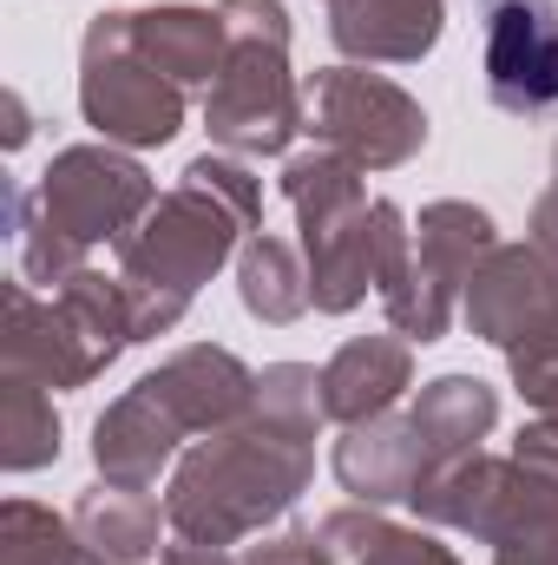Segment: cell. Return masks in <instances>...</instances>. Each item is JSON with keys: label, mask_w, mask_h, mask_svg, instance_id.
<instances>
[{"label": "cell", "mask_w": 558, "mask_h": 565, "mask_svg": "<svg viewBox=\"0 0 558 565\" xmlns=\"http://www.w3.org/2000/svg\"><path fill=\"white\" fill-rule=\"evenodd\" d=\"M302 99H309L302 132L315 145H329V151H342V158H355L362 171H401L427 145V106L408 86H395V79H382L355 60L322 66L302 86Z\"/></svg>", "instance_id": "8992f818"}, {"label": "cell", "mask_w": 558, "mask_h": 565, "mask_svg": "<svg viewBox=\"0 0 558 565\" xmlns=\"http://www.w3.org/2000/svg\"><path fill=\"white\" fill-rule=\"evenodd\" d=\"M486 99L513 119L558 113V0H486L480 7Z\"/></svg>", "instance_id": "9c48e42d"}, {"label": "cell", "mask_w": 558, "mask_h": 565, "mask_svg": "<svg viewBox=\"0 0 558 565\" xmlns=\"http://www.w3.org/2000/svg\"><path fill=\"white\" fill-rule=\"evenodd\" d=\"M60 460V408L40 382L0 375V467L7 473H40Z\"/></svg>", "instance_id": "7402d4cb"}, {"label": "cell", "mask_w": 558, "mask_h": 565, "mask_svg": "<svg viewBox=\"0 0 558 565\" xmlns=\"http://www.w3.org/2000/svg\"><path fill=\"white\" fill-rule=\"evenodd\" d=\"M302 126H309V99L289 73V46L282 40H230V60L204 93L211 145L230 158H289Z\"/></svg>", "instance_id": "ba28073f"}, {"label": "cell", "mask_w": 558, "mask_h": 565, "mask_svg": "<svg viewBox=\"0 0 558 565\" xmlns=\"http://www.w3.org/2000/svg\"><path fill=\"white\" fill-rule=\"evenodd\" d=\"M79 119L106 145L151 151L184 132V86L139 53V20L106 7L79 33Z\"/></svg>", "instance_id": "277c9868"}, {"label": "cell", "mask_w": 558, "mask_h": 565, "mask_svg": "<svg viewBox=\"0 0 558 565\" xmlns=\"http://www.w3.org/2000/svg\"><path fill=\"white\" fill-rule=\"evenodd\" d=\"M264 231V178L250 158L230 151H197L171 191L139 217L132 237H119V282L132 309V335L158 342L184 322L197 289L237 264V250Z\"/></svg>", "instance_id": "6da1fadb"}, {"label": "cell", "mask_w": 558, "mask_h": 565, "mask_svg": "<svg viewBox=\"0 0 558 565\" xmlns=\"http://www.w3.org/2000/svg\"><path fill=\"white\" fill-rule=\"evenodd\" d=\"M0 565H93V559L73 533V513H53V507L13 493L0 507Z\"/></svg>", "instance_id": "cb8c5ba5"}, {"label": "cell", "mask_w": 558, "mask_h": 565, "mask_svg": "<svg viewBox=\"0 0 558 565\" xmlns=\"http://www.w3.org/2000/svg\"><path fill=\"white\" fill-rule=\"evenodd\" d=\"M309 480H315V427L277 422L250 402L244 422L217 427L178 454L164 480V520L178 540L237 546L277 526L309 493Z\"/></svg>", "instance_id": "7a4b0ae2"}, {"label": "cell", "mask_w": 558, "mask_h": 565, "mask_svg": "<svg viewBox=\"0 0 558 565\" xmlns=\"http://www.w3.org/2000/svg\"><path fill=\"white\" fill-rule=\"evenodd\" d=\"M158 565H244L230 546H204V540H178L171 533V546L158 553Z\"/></svg>", "instance_id": "f546056e"}, {"label": "cell", "mask_w": 558, "mask_h": 565, "mask_svg": "<svg viewBox=\"0 0 558 565\" xmlns=\"http://www.w3.org/2000/svg\"><path fill=\"white\" fill-rule=\"evenodd\" d=\"M230 40H282L289 46V7L282 0H217Z\"/></svg>", "instance_id": "4316f807"}, {"label": "cell", "mask_w": 558, "mask_h": 565, "mask_svg": "<svg viewBox=\"0 0 558 565\" xmlns=\"http://www.w3.org/2000/svg\"><path fill=\"white\" fill-rule=\"evenodd\" d=\"M178 440H184V427L171 422V408L132 382L119 402H106V415L93 422V467H99V480H112V487H139L151 493L158 487V473H171L178 467Z\"/></svg>", "instance_id": "9a60e30c"}, {"label": "cell", "mask_w": 558, "mask_h": 565, "mask_svg": "<svg viewBox=\"0 0 558 565\" xmlns=\"http://www.w3.org/2000/svg\"><path fill=\"white\" fill-rule=\"evenodd\" d=\"M526 244H539V257L558 270V145H552V184L533 198V217H526Z\"/></svg>", "instance_id": "f1b7e54d"}, {"label": "cell", "mask_w": 558, "mask_h": 565, "mask_svg": "<svg viewBox=\"0 0 558 565\" xmlns=\"http://www.w3.org/2000/svg\"><path fill=\"white\" fill-rule=\"evenodd\" d=\"M132 309L126 282L106 270H73L60 289H33L26 277L7 282V329H0V369L26 375L40 388H86L132 349Z\"/></svg>", "instance_id": "3957f363"}, {"label": "cell", "mask_w": 558, "mask_h": 565, "mask_svg": "<svg viewBox=\"0 0 558 565\" xmlns=\"http://www.w3.org/2000/svg\"><path fill=\"white\" fill-rule=\"evenodd\" d=\"M329 40L355 66H415L447 33V0H322Z\"/></svg>", "instance_id": "7c38bea8"}, {"label": "cell", "mask_w": 558, "mask_h": 565, "mask_svg": "<svg viewBox=\"0 0 558 565\" xmlns=\"http://www.w3.org/2000/svg\"><path fill=\"white\" fill-rule=\"evenodd\" d=\"M506 375H513V388H519V402H526V408L558 415V322L546 329V335H533V342L506 349Z\"/></svg>", "instance_id": "d4e9b609"}, {"label": "cell", "mask_w": 558, "mask_h": 565, "mask_svg": "<svg viewBox=\"0 0 558 565\" xmlns=\"http://www.w3.org/2000/svg\"><path fill=\"white\" fill-rule=\"evenodd\" d=\"M33 204H40V217H46L66 244L93 250V244H119V237L139 231V217L158 204V178L144 171L126 145H106V139L99 145H66V151H53V164L40 171Z\"/></svg>", "instance_id": "52a82bcc"}, {"label": "cell", "mask_w": 558, "mask_h": 565, "mask_svg": "<svg viewBox=\"0 0 558 565\" xmlns=\"http://www.w3.org/2000/svg\"><path fill=\"white\" fill-rule=\"evenodd\" d=\"M164 526H171V520H164V500H151L139 487L93 480V487L73 500V533H79V546H86L93 565H144L151 553H164V546H158Z\"/></svg>", "instance_id": "d6986e66"}, {"label": "cell", "mask_w": 558, "mask_h": 565, "mask_svg": "<svg viewBox=\"0 0 558 565\" xmlns=\"http://www.w3.org/2000/svg\"><path fill=\"white\" fill-rule=\"evenodd\" d=\"M415 388V342L408 335H355L322 362V415L335 427L375 422Z\"/></svg>", "instance_id": "2e32d148"}, {"label": "cell", "mask_w": 558, "mask_h": 565, "mask_svg": "<svg viewBox=\"0 0 558 565\" xmlns=\"http://www.w3.org/2000/svg\"><path fill=\"white\" fill-rule=\"evenodd\" d=\"M329 467H335V480L355 507H401V500H415L420 473H427V447H420L415 422L388 408L375 422L342 427Z\"/></svg>", "instance_id": "5bb4252c"}, {"label": "cell", "mask_w": 558, "mask_h": 565, "mask_svg": "<svg viewBox=\"0 0 558 565\" xmlns=\"http://www.w3.org/2000/svg\"><path fill=\"white\" fill-rule=\"evenodd\" d=\"M139 53L171 79V86H204L224 73L230 60V26L217 7H191V0H164V7H139Z\"/></svg>", "instance_id": "ac0fdd59"}, {"label": "cell", "mask_w": 558, "mask_h": 565, "mask_svg": "<svg viewBox=\"0 0 558 565\" xmlns=\"http://www.w3.org/2000/svg\"><path fill=\"white\" fill-rule=\"evenodd\" d=\"M513 480H519L513 454H486L480 447L466 460L427 467L408 507L420 513V526H447V533H466V540L493 546V533L506 520V500H513Z\"/></svg>", "instance_id": "4fadbf2b"}, {"label": "cell", "mask_w": 558, "mask_h": 565, "mask_svg": "<svg viewBox=\"0 0 558 565\" xmlns=\"http://www.w3.org/2000/svg\"><path fill=\"white\" fill-rule=\"evenodd\" d=\"M460 316L480 342L506 355L558 322V270L539 257V244H493L460 296Z\"/></svg>", "instance_id": "30bf717a"}, {"label": "cell", "mask_w": 558, "mask_h": 565, "mask_svg": "<svg viewBox=\"0 0 558 565\" xmlns=\"http://www.w3.org/2000/svg\"><path fill=\"white\" fill-rule=\"evenodd\" d=\"M513 460H519L533 480L558 487V415H539V422L519 427V440H513Z\"/></svg>", "instance_id": "83f0119b"}, {"label": "cell", "mask_w": 558, "mask_h": 565, "mask_svg": "<svg viewBox=\"0 0 558 565\" xmlns=\"http://www.w3.org/2000/svg\"><path fill=\"white\" fill-rule=\"evenodd\" d=\"M0 106H7V132H0V145H7V151H20V145L33 139V113H26V99H20L13 86L0 93Z\"/></svg>", "instance_id": "4dcf8cb0"}, {"label": "cell", "mask_w": 558, "mask_h": 565, "mask_svg": "<svg viewBox=\"0 0 558 565\" xmlns=\"http://www.w3.org/2000/svg\"><path fill=\"white\" fill-rule=\"evenodd\" d=\"M408 422H415L420 447H427V467L466 460L500 427V388H486L480 375H433V382H420Z\"/></svg>", "instance_id": "ffe728a7"}, {"label": "cell", "mask_w": 558, "mask_h": 565, "mask_svg": "<svg viewBox=\"0 0 558 565\" xmlns=\"http://www.w3.org/2000/svg\"><path fill=\"white\" fill-rule=\"evenodd\" d=\"M355 565H460V553H453V546H440L427 526H401V520H388V526H382V540H375Z\"/></svg>", "instance_id": "484cf974"}, {"label": "cell", "mask_w": 558, "mask_h": 565, "mask_svg": "<svg viewBox=\"0 0 558 565\" xmlns=\"http://www.w3.org/2000/svg\"><path fill=\"white\" fill-rule=\"evenodd\" d=\"M282 204L296 211V231H302V250L329 244L335 231H348L375 198H368V171L329 145H309V151H289L282 158Z\"/></svg>", "instance_id": "e0dca14e"}, {"label": "cell", "mask_w": 558, "mask_h": 565, "mask_svg": "<svg viewBox=\"0 0 558 565\" xmlns=\"http://www.w3.org/2000/svg\"><path fill=\"white\" fill-rule=\"evenodd\" d=\"M139 382L171 408V422L184 434H217V427L244 422L257 402V369L224 342H184Z\"/></svg>", "instance_id": "8fae6325"}, {"label": "cell", "mask_w": 558, "mask_h": 565, "mask_svg": "<svg viewBox=\"0 0 558 565\" xmlns=\"http://www.w3.org/2000/svg\"><path fill=\"white\" fill-rule=\"evenodd\" d=\"M493 565H558V487L533 480L526 467H519L506 520L493 533Z\"/></svg>", "instance_id": "603a6c76"}, {"label": "cell", "mask_w": 558, "mask_h": 565, "mask_svg": "<svg viewBox=\"0 0 558 565\" xmlns=\"http://www.w3.org/2000/svg\"><path fill=\"white\" fill-rule=\"evenodd\" d=\"M493 244H500L493 211H480L473 198H433V204H420L408 264H401V277L382 289L388 329L408 335V342H440L453 329L460 296H466V282L486 264Z\"/></svg>", "instance_id": "5b68a950"}, {"label": "cell", "mask_w": 558, "mask_h": 565, "mask_svg": "<svg viewBox=\"0 0 558 565\" xmlns=\"http://www.w3.org/2000/svg\"><path fill=\"white\" fill-rule=\"evenodd\" d=\"M237 302H244V316H257L270 329H289L296 316L315 309V296H309V257L289 237L257 231L237 250Z\"/></svg>", "instance_id": "44dd1931"}]
</instances>
